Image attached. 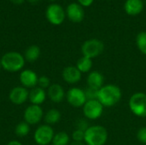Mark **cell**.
Segmentation results:
<instances>
[{"mask_svg": "<svg viewBox=\"0 0 146 145\" xmlns=\"http://www.w3.org/2000/svg\"><path fill=\"white\" fill-rule=\"evenodd\" d=\"M45 15L50 23L58 26L64 21L66 17V11H64L61 5L57 3H52L47 7Z\"/></svg>", "mask_w": 146, "mask_h": 145, "instance_id": "obj_8", "label": "cell"}, {"mask_svg": "<svg viewBox=\"0 0 146 145\" xmlns=\"http://www.w3.org/2000/svg\"><path fill=\"white\" fill-rule=\"evenodd\" d=\"M69 145H86L84 142H73Z\"/></svg>", "mask_w": 146, "mask_h": 145, "instance_id": "obj_33", "label": "cell"}, {"mask_svg": "<svg viewBox=\"0 0 146 145\" xmlns=\"http://www.w3.org/2000/svg\"><path fill=\"white\" fill-rule=\"evenodd\" d=\"M104 50V44L98 38H91L81 45V53L83 56L90 59L99 56Z\"/></svg>", "mask_w": 146, "mask_h": 145, "instance_id": "obj_5", "label": "cell"}, {"mask_svg": "<svg viewBox=\"0 0 146 145\" xmlns=\"http://www.w3.org/2000/svg\"><path fill=\"white\" fill-rule=\"evenodd\" d=\"M63 80L69 85H75L80 81L82 73L79 71L76 66H68L62 73Z\"/></svg>", "mask_w": 146, "mask_h": 145, "instance_id": "obj_14", "label": "cell"}, {"mask_svg": "<svg viewBox=\"0 0 146 145\" xmlns=\"http://www.w3.org/2000/svg\"><path fill=\"white\" fill-rule=\"evenodd\" d=\"M1 68H2V66H1V63H0V70H1Z\"/></svg>", "mask_w": 146, "mask_h": 145, "instance_id": "obj_35", "label": "cell"}, {"mask_svg": "<svg viewBox=\"0 0 146 145\" xmlns=\"http://www.w3.org/2000/svg\"><path fill=\"white\" fill-rule=\"evenodd\" d=\"M70 137L65 132H59L55 133L52 145H69L70 144Z\"/></svg>", "mask_w": 146, "mask_h": 145, "instance_id": "obj_22", "label": "cell"}, {"mask_svg": "<svg viewBox=\"0 0 146 145\" xmlns=\"http://www.w3.org/2000/svg\"><path fill=\"white\" fill-rule=\"evenodd\" d=\"M30 132V125L25 121L18 123L15 128V133L19 138H24L27 136Z\"/></svg>", "mask_w": 146, "mask_h": 145, "instance_id": "obj_23", "label": "cell"}, {"mask_svg": "<svg viewBox=\"0 0 146 145\" xmlns=\"http://www.w3.org/2000/svg\"><path fill=\"white\" fill-rule=\"evenodd\" d=\"M136 44L139 51L146 56V32H140L136 37Z\"/></svg>", "mask_w": 146, "mask_h": 145, "instance_id": "obj_24", "label": "cell"}, {"mask_svg": "<svg viewBox=\"0 0 146 145\" xmlns=\"http://www.w3.org/2000/svg\"><path fill=\"white\" fill-rule=\"evenodd\" d=\"M72 139L73 142H84L85 132L79 129H75L72 133Z\"/></svg>", "mask_w": 146, "mask_h": 145, "instance_id": "obj_27", "label": "cell"}, {"mask_svg": "<svg viewBox=\"0 0 146 145\" xmlns=\"http://www.w3.org/2000/svg\"><path fill=\"white\" fill-rule=\"evenodd\" d=\"M49 1H52L53 2V1H56V0H49Z\"/></svg>", "mask_w": 146, "mask_h": 145, "instance_id": "obj_36", "label": "cell"}, {"mask_svg": "<svg viewBox=\"0 0 146 145\" xmlns=\"http://www.w3.org/2000/svg\"><path fill=\"white\" fill-rule=\"evenodd\" d=\"M28 97H29L28 89L21 85L14 87L9 94V101L15 105L24 104L28 100Z\"/></svg>", "mask_w": 146, "mask_h": 145, "instance_id": "obj_11", "label": "cell"}, {"mask_svg": "<svg viewBox=\"0 0 146 145\" xmlns=\"http://www.w3.org/2000/svg\"><path fill=\"white\" fill-rule=\"evenodd\" d=\"M86 82L88 87L99 90L104 85V76L98 71H91L88 73Z\"/></svg>", "mask_w": 146, "mask_h": 145, "instance_id": "obj_16", "label": "cell"}, {"mask_svg": "<svg viewBox=\"0 0 146 145\" xmlns=\"http://www.w3.org/2000/svg\"><path fill=\"white\" fill-rule=\"evenodd\" d=\"M104 109V107L98 99L88 100L82 107V111L86 119L96 121L103 115Z\"/></svg>", "mask_w": 146, "mask_h": 145, "instance_id": "obj_6", "label": "cell"}, {"mask_svg": "<svg viewBox=\"0 0 146 145\" xmlns=\"http://www.w3.org/2000/svg\"><path fill=\"white\" fill-rule=\"evenodd\" d=\"M89 126H90L89 123H88V121L86 119H80L76 122V129L81 130L83 132H86Z\"/></svg>", "mask_w": 146, "mask_h": 145, "instance_id": "obj_29", "label": "cell"}, {"mask_svg": "<svg viewBox=\"0 0 146 145\" xmlns=\"http://www.w3.org/2000/svg\"><path fill=\"white\" fill-rule=\"evenodd\" d=\"M6 145H22V144L21 142L17 141V140H12V141L9 142Z\"/></svg>", "mask_w": 146, "mask_h": 145, "instance_id": "obj_31", "label": "cell"}, {"mask_svg": "<svg viewBox=\"0 0 146 145\" xmlns=\"http://www.w3.org/2000/svg\"><path fill=\"white\" fill-rule=\"evenodd\" d=\"M50 79L45 76V75H42L40 77H38V86L45 90L48 89L50 86Z\"/></svg>", "mask_w": 146, "mask_h": 145, "instance_id": "obj_26", "label": "cell"}, {"mask_svg": "<svg viewBox=\"0 0 146 145\" xmlns=\"http://www.w3.org/2000/svg\"><path fill=\"white\" fill-rule=\"evenodd\" d=\"M19 79L21 86L27 89H33L38 85V76L31 69H23L20 73Z\"/></svg>", "mask_w": 146, "mask_h": 145, "instance_id": "obj_12", "label": "cell"}, {"mask_svg": "<svg viewBox=\"0 0 146 145\" xmlns=\"http://www.w3.org/2000/svg\"><path fill=\"white\" fill-rule=\"evenodd\" d=\"M85 94H86V100H96L98 99V90L91 88V87H86L85 90Z\"/></svg>", "mask_w": 146, "mask_h": 145, "instance_id": "obj_25", "label": "cell"}, {"mask_svg": "<svg viewBox=\"0 0 146 145\" xmlns=\"http://www.w3.org/2000/svg\"><path fill=\"white\" fill-rule=\"evenodd\" d=\"M121 97V90L116 85L107 84L98 90V100L104 108H111L115 106L119 103Z\"/></svg>", "mask_w": 146, "mask_h": 145, "instance_id": "obj_1", "label": "cell"}, {"mask_svg": "<svg viewBox=\"0 0 146 145\" xmlns=\"http://www.w3.org/2000/svg\"><path fill=\"white\" fill-rule=\"evenodd\" d=\"M40 48L38 45H31L25 50L24 58L28 62H34L40 56Z\"/></svg>", "mask_w": 146, "mask_h": 145, "instance_id": "obj_20", "label": "cell"}, {"mask_svg": "<svg viewBox=\"0 0 146 145\" xmlns=\"http://www.w3.org/2000/svg\"><path fill=\"white\" fill-rule=\"evenodd\" d=\"M137 138L141 144L146 145V126L141 127L138 130Z\"/></svg>", "mask_w": 146, "mask_h": 145, "instance_id": "obj_28", "label": "cell"}, {"mask_svg": "<svg viewBox=\"0 0 146 145\" xmlns=\"http://www.w3.org/2000/svg\"><path fill=\"white\" fill-rule=\"evenodd\" d=\"M124 9L129 15H138L144 9V2L142 0H126Z\"/></svg>", "mask_w": 146, "mask_h": 145, "instance_id": "obj_18", "label": "cell"}, {"mask_svg": "<svg viewBox=\"0 0 146 145\" xmlns=\"http://www.w3.org/2000/svg\"><path fill=\"white\" fill-rule=\"evenodd\" d=\"M66 99L69 105L74 108L83 107L87 101L84 90L79 87L70 88L66 93Z\"/></svg>", "mask_w": 146, "mask_h": 145, "instance_id": "obj_9", "label": "cell"}, {"mask_svg": "<svg viewBox=\"0 0 146 145\" xmlns=\"http://www.w3.org/2000/svg\"><path fill=\"white\" fill-rule=\"evenodd\" d=\"M26 60L24 56L16 51H9L5 53L0 60L2 68L9 73H16L21 71L25 66Z\"/></svg>", "mask_w": 146, "mask_h": 145, "instance_id": "obj_2", "label": "cell"}, {"mask_svg": "<svg viewBox=\"0 0 146 145\" xmlns=\"http://www.w3.org/2000/svg\"><path fill=\"white\" fill-rule=\"evenodd\" d=\"M109 134L107 129L100 125L90 126L85 132L84 143L86 145H105Z\"/></svg>", "mask_w": 146, "mask_h": 145, "instance_id": "obj_3", "label": "cell"}, {"mask_svg": "<svg viewBox=\"0 0 146 145\" xmlns=\"http://www.w3.org/2000/svg\"><path fill=\"white\" fill-rule=\"evenodd\" d=\"M30 3H36L37 2H38L39 0H28Z\"/></svg>", "mask_w": 146, "mask_h": 145, "instance_id": "obj_34", "label": "cell"}, {"mask_svg": "<svg viewBox=\"0 0 146 145\" xmlns=\"http://www.w3.org/2000/svg\"><path fill=\"white\" fill-rule=\"evenodd\" d=\"M9 1H10L11 3H13L14 4L20 5V4H21V3H23L25 0H9Z\"/></svg>", "mask_w": 146, "mask_h": 145, "instance_id": "obj_32", "label": "cell"}, {"mask_svg": "<svg viewBox=\"0 0 146 145\" xmlns=\"http://www.w3.org/2000/svg\"><path fill=\"white\" fill-rule=\"evenodd\" d=\"M47 97V92L45 90L36 86L29 91V97L28 100L33 105H41Z\"/></svg>", "mask_w": 146, "mask_h": 145, "instance_id": "obj_17", "label": "cell"}, {"mask_svg": "<svg viewBox=\"0 0 146 145\" xmlns=\"http://www.w3.org/2000/svg\"><path fill=\"white\" fill-rule=\"evenodd\" d=\"M62 118L61 112L56 109H50L44 115V121L46 125H56L60 121Z\"/></svg>", "mask_w": 146, "mask_h": 145, "instance_id": "obj_19", "label": "cell"}, {"mask_svg": "<svg viewBox=\"0 0 146 145\" xmlns=\"http://www.w3.org/2000/svg\"><path fill=\"white\" fill-rule=\"evenodd\" d=\"M128 106L135 116L146 118V93L136 92L133 94L129 98Z\"/></svg>", "mask_w": 146, "mask_h": 145, "instance_id": "obj_4", "label": "cell"}, {"mask_svg": "<svg viewBox=\"0 0 146 145\" xmlns=\"http://www.w3.org/2000/svg\"><path fill=\"white\" fill-rule=\"evenodd\" d=\"M47 97L49 99L55 103H59L66 97V93L63 87L59 84H52L47 90Z\"/></svg>", "mask_w": 146, "mask_h": 145, "instance_id": "obj_15", "label": "cell"}, {"mask_svg": "<svg viewBox=\"0 0 146 145\" xmlns=\"http://www.w3.org/2000/svg\"><path fill=\"white\" fill-rule=\"evenodd\" d=\"M23 119L24 121L30 126L37 125L44 119V111L39 105L31 104L25 109Z\"/></svg>", "mask_w": 146, "mask_h": 145, "instance_id": "obj_10", "label": "cell"}, {"mask_svg": "<svg viewBox=\"0 0 146 145\" xmlns=\"http://www.w3.org/2000/svg\"><path fill=\"white\" fill-rule=\"evenodd\" d=\"M93 63L92 59H90L86 56H81L76 62V68L79 69V71L81 73H90L92 71Z\"/></svg>", "mask_w": 146, "mask_h": 145, "instance_id": "obj_21", "label": "cell"}, {"mask_svg": "<svg viewBox=\"0 0 146 145\" xmlns=\"http://www.w3.org/2000/svg\"><path fill=\"white\" fill-rule=\"evenodd\" d=\"M66 15L69 21L79 23L85 18V11L83 7L78 3H71L66 9Z\"/></svg>", "mask_w": 146, "mask_h": 145, "instance_id": "obj_13", "label": "cell"}, {"mask_svg": "<svg viewBox=\"0 0 146 145\" xmlns=\"http://www.w3.org/2000/svg\"><path fill=\"white\" fill-rule=\"evenodd\" d=\"M55 132L51 126L44 124L39 126L34 132L33 139L38 145H49L52 144Z\"/></svg>", "mask_w": 146, "mask_h": 145, "instance_id": "obj_7", "label": "cell"}, {"mask_svg": "<svg viewBox=\"0 0 146 145\" xmlns=\"http://www.w3.org/2000/svg\"><path fill=\"white\" fill-rule=\"evenodd\" d=\"M94 0H78V3L82 7H89L92 4Z\"/></svg>", "mask_w": 146, "mask_h": 145, "instance_id": "obj_30", "label": "cell"}]
</instances>
